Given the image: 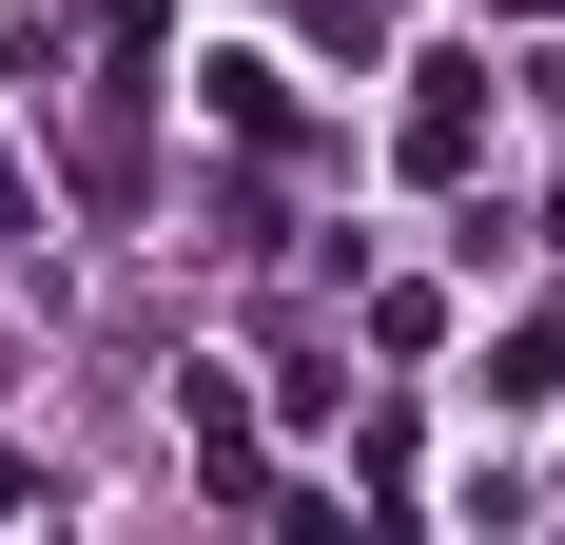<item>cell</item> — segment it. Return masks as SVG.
Returning a JSON list of instances; mask_svg holds the SVG:
<instances>
[{
	"mask_svg": "<svg viewBox=\"0 0 565 545\" xmlns=\"http://www.w3.org/2000/svg\"><path fill=\"white\" fill-rule=\"evenodd\" d=\"M488 157V58H409V175H468Z\"/></svg>",
	"mask_w": 565,
	"mask_h": 545,
	"instance_id": "cell-1",
	"label": "cell"
},
{
	"mask_svg": "<svg viewBox=\"0 0 565 545\" xmlns=\"http://www.w3.org/2000/svg\"><path fill=\"white\" fill-rule=\"evenodd\" d=\"M0 389H20V351H0Z\"/></svg>",
	"mask_w": 565,
	"mask_h": 545,
	"instance_id": "cell-3",
	"label": "cell"
},
{
	"mask_svg": "<svg viewBox=\"0 0 565 545\" xmlns=\"http://www.w3.org/2000/svg\"><path fill=\"white\" fill-rule=\"evenodd\" d=\"M20 234H40V175H20V157H0V254H20Z\"/></svg>",
	"mask_w": 565,
	"mask_h": 545,
	"instance_id": "cell-2",
	"label": "cell"
}]
</instances>
